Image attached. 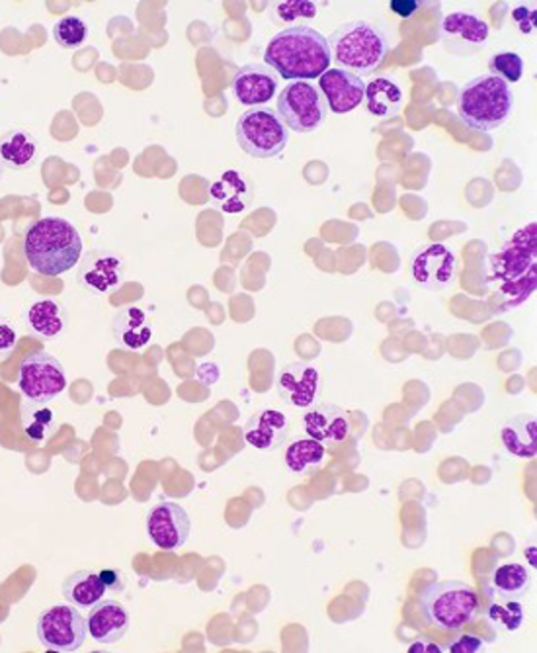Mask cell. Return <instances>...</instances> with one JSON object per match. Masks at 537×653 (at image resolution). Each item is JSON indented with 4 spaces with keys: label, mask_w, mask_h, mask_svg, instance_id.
I'll return each instance as SVG.
<instances>
[{
    "label": "cell",
    "mask_w": 537,
    "mask_h": 653,
    "mask_svg": "<svg viewBox=\"0 0 537 653\" xmlns=\"http://www.w3.org/2000/svg\"><path fill=\"white\" fill-rule=\"evenodd\" d=\"M488 282L503 300V310L528 302L537 288V223L518 229L488 262Z\"/></svg>",
    "instance_id": "1"
},
{
    "label": "cell",
    "mask_w": 537,
    "mask_h": 653,
    "mask_svg": "<svg viewBox=\"0 0 537 653\" xmlns=\"http://www.w3.org/2000/svg\"><path fill=\"white\" fill-rule=\"evenodd\" d=\"M264 63L285 81H311L333 63L328 40L310 26H290L268 41Z\"/></svg>",
    "instance_id": "2"
},
{
    "label": "cell",
    "mask_w": 537,
    "mask_h": 653,
    "mask_svg": "<svg viewBox=\"0 0 537 653\" xmlns=\"http://www.w3.org/2000/svg\"><path fill=\"white\" fill-rule=\"evenodd\" d=\"M82 249L81 231L59 215L33 221L22 245L28 267L43 277H61L73 270L81 262Z\"/></svg>",
    "instance_id": "3"
},
{
    "label": "cell",
    "mask_w": 537,
    "mask_h": 653,
    "mask_svg": "<svg viewBox=\"0 0 537 653\" xmlns=\"http://www.w3.org/2000/svg\"><path fill=\"white\" fill-rule=\"evenodd\" d=\"M510 87L493 74H479L465 82L457 97V114L473 131L488 133L503 128L513 114Z\"/></svg>",
    "instance_id": "4"
},
{
    "label": "cell",
    "mask_w": 537,
    "mask_h": 653,
    "mask_svg": "<svg viewBox=\"0 0 537 653\" xmlns=\"http://www.w3.org/2000/svg\"><path fill=\"white\" fill-rule=\"evenodd\" d=\"M331 59L338 69L351 73L369 74L382 67L389 53L387 36L366 20H354L334 30L331 40Z\"/></svg>",
    "instance_id": "5"
},
{
    "label": "cell",
    "mask_w": 537,
    "mask_h": 653,
    "mask_svg": "<svg viewBox=\"0 0 537 653\" xmlns=\"http://www.w3.org/2000/svg\"><path fill=\"white\" fill-rule=\"evenodd\" d=\"M424 621L444 632H459L479 613V595L464 581H432L418 595Z\"/></svg>",
    "instance_id": "6"
},
{
    "label": "cell",
    "mask_w": 537,
    "mask_h": 653,
    "mask_svg": "<svg viewBox=\"0 0 537 653\" xmlns=\"http://www.w3.org/2000/svg\"><path fill=\"white\" fill-rule=\"evenodd\" d=\"M239 148L253 159H276L290 143V130L272 108H249L236 122Z\"/></svg>",
    "instance_id": "7"
},
{
    "label": "cell",
    "mask_w": 537,
    "mask_h": 653,
    "mask_svg": "<svg viewBox=\"0 0 537 653\" xmlns=\"http://www.w3.org/2000/svg\"><path fill=\"white\" fill-rule=\"evenodd\" d=\"M276 114L287 130L313 133L325 123L328 107L321 90L311 82L295 81L285 84L277 97Z\"/></svg>",
    "instance_id": "8"
},
{
    "label": "cell",
    "mask_w": 537,
    "mask_h": 653,
    "mask_svg": "<svg viewBox=\"0 0 537 653\" xmlns=\"http://www.w3.org/2000/svg\"><path fill=\"white\" fill-rule=\"evenodd\" d=\"M67 385L65 368L51 352L33 351L20 362L18 388L26 400L51 403L65 392Z\"/></svg>",
    "instance_id": "9"
},
{
    "label": "cell",
    "mask_w": 537,
    "mask_h": 653,
    "mask_svg": "<svg viewBox=\"0 0 537 653\" xmlns=\"http://www.w3.org/2000/svg\"><path fill=\"white\" fill-rule=\"evenodd\" d=\"M87 636V619L73 604H55L38 619V640L49 652H79Z\"/></svg>",
    "instance_id": "10"
},
{
    "label": "cell",
    "mask_w": 537,
    "mask_h": 653,
    "mask_svg": "<svg viewBox=\"0 0 537 653\" xmlns=\"http://www.w3.org/2000/svg\"><path fill=\"white\" fill-rule=\"evenodd\" d=\"M146 536L163 552H176L192 534V521L186 509L174 501L156 503L145 521Z\"/></svg>",
    "instance_id": "11"
},
{
    "label": "cell",
    "mask_w": 537,
    "mask_h": 653,
    "mask_svg": "<svg viewBox=\"0 0 537 653\" xmlns=\"http://www.w3.org/2000/svg\"><path fill=\"white\" fill-rule=\"evenodd\" d=\"M459 262L448 245L430 243L416 249L411 259V274L418 287L426 290H446L454 284Z\"/></svg>",
    "instance_id": "12"
},
{
    "label": "cell",
    "mask_w": 537,
    "mask_h": 653,
    "mask_svg": "<svg viewBox=\"0 0 537 653\" xmlns=\"http://www.w3.org/2000/svg\"><path fill=\"white\" fill-rule=\"evenodd\" d=\"M77 267H79L77 284L89 294H114L122 288L125 264L122 257L115 253L94 249L90 253L82 254L81 262Z\"/></svg>",
    "instance_id": "13"
},
{
    "label": "cell",
    "mask_w": 537,
    "mask_h": 653,
    "mask_svg": "<svg viewBox=\"0 0 537 653\" xmlns=\"http://www.w3.org/2000/svg\"><path fill=\"white\" fill-rule=\"evenodd\" d=\"M490 36V28L483 18L472 12H452L439 24V41L454 56H473L483 50Z\"/></svg>",
    "instance_id": "14"
},
{
    "label": "cell",
    "mask_w": 537,
    "mask_h": 653,
    "mask_svg": "<svg viewBox=\"0 0 537 653\" xmlns=\"http://www.w3.org/2000/svg\"><path fill=\"white\" fill-rule=\"evenodd\" d=\"M318 89L333 114H351L364 102L366 81L344 69H328L318 77Z\"/></svg>",
    "instance_id": "15"
},
{
    "label": "cell",
    "mask_w": 537,
    "mask_h": 653,
    "mask_svg": "<svg viewBox=\"0 0 537 653\" xmlns=\"http://www.w3.org/2000/svg\"><path fill=\"white\" fill-rule=\"evenodd\" d=\"M277 395L295 409H310L321 393V374L305 362H293L282 368L276 378Z\"/></svg>",
    "instance_id": "16"
},
{
    "label": "cell",
    "mask_w": 537,
    "mask_h": 653,
    "mask_svg": "<svg viewBox=\"0 0 537 653\" xmlns=\"http://www.w3.org/2000/svg\"><path fill=\"white\" fill-rule=\"evenodd\" d=\"M231 87L243 107H264L276 97L280 77L266 63H249L236 71Z\"/></svg>",
    "instance_id": "17"
},
{
    "label": "cell",
    "mask_w": 537,
    "mask_h": 653,
    "mask_svg": "<svg viewBox=\"0 0 537 653\" xmlns=\"http://www.w3.org/2000/svg\"><path fill=\"white\" fill-rule=\"evenodd\" d=\"M303 433L325 446H338L351 436V416L333 403L313 405L303 415Z\"/></svg>",
    "instance_id": "18"
},
{
    "label": "cell",
    "mask_w": 537,
    "mask_h": 653,
    "mask_svg": "<svg viewBox=\"0 0 537 653\" xmlns=\"http://www.w3.org/2000/svg\"><path fill=\"white\" fill-rule=\"evenodd\" d=\"M130 611L118 601H100L94 604L87 616V629L97 644H120L130 632Z\"/></svg>",
    "instance_id": "19"
},
{
    "label": "cell",
    "mask_w": 537,
    "mask_h": 653,
    "mask_svg": "<svg viewBox=\"0 0 537 653\" xmlns=\"http://www.w3.org/2000/svg\"><path fill=\"white\" fill-rule=\"evenodd\" d=\"M290 436L287 415L277 409L256 411L244 425V442L261 452H272Z\"/></svg>",
    "instance_id": "20"
},
{
    "label": "cell",
    "mask_w": 537,
    "mask_h": 653,
    "mask_svg": "<svg viewBox=\"0 0 537 653\" xmlns=\"http://www.w3.org/2000/svg\"><path fill=\"white\" fill-rule=\"evenodd\" d=\"M112 331L118 344L131 352L143 351L153 339V323L145 310H141L138 305L123 308L114 318Z\"/></svg>",
    "instance_id": "21"
},
{
    "label": "cell",
    "mask_w": 537,
    "mask_h": 653,
    "mask_svg": "<svg viewBox=\"0 0 537 653\" xmlns=\"http://www.w3.org/2000/svg\"><path fill=\"white\" fill-rule=\"evenodd\" d=\"M500 441L513 456L536 458L537 416L520 413L506 419L505 425L500 426Z\"/></svg>",
    "instance_id": "22"
},
{
    "label": "cell",
    "mask_w": 537,
    "mask_h": 653,
    "mask_svg": "<svg viewBox=\"0 0 537 653\" xmlns=\"http://www.w3.org/2000/svg\"><path fill=\"white\" fill-rule=\"evenodd\" d=\"M26 325L30 333L41 339H55L63 335L69 325L67 311L58 300H38L26 311Z\"/></svg>",
    "instance_id": "23"
},
{
    "label": "cell",
    "mask_w": 537,
    "mask_h": 653,
    "mask_svg": "<svg viewBox=\"0 0 537 653\" xmlns=\"http://www.w3.org/2000/svg\"><path fill=\"white\" fill-rule=\"evenodd\" d=\"M67 603L73 604L77 609H92L107 596V587L100 580V573L81 570L71 573L63 580L61 585Z\"/></svg>",
    "instance_id": "24"
},
{
    "label": "cell",
    "mask_w": 537,
    "mask_h": 653,
    "mask_svg": "<svg viewBox=\"0 0 537 653\" xmlns=\"http://www.w3.org/2000/svg\"><path fill=\"white\" fill-rule=\"evenodd\" d=\"M212 200L223 212L241 213L251 202V184L236 171H227L212 184Z\"/></svg>",
    "instance_id": "25"
},
{
    "label": "cell",
    "mask_w": 537,
    "mask_h": 653,
    "mask_svg": "<svg viewBox=\"0 0 537 653\" xmlns=\"http://www.w3.org/2000/svg\"><path fill=\"white\" fill-rule=\"evenodd\" d=\"M364 100H366L369 114L379 120H387L399 114L403 107V89L399 82L391 81L385 77H375L374 81L366 82Z\"/></svg>",
    "instance_id": "26"
},
{
    "label": "cell",
    "mask_w": 537,
    "mask_h": 653,
    "mask_svg": "<svg viewBox=\"0 0 537 653\" xmlns=\"http://www.w3.org/2000/svg\"><path fill=\"white\" fill-rule=\"evenodd\" d=\"M20 419H22V429H24L28 441L36 442V444H43L58 431V413L49 403H40V401L26 400L24 398L22 408H20Z\"/></svg>",
    "instance_id": "27"
},
{
    "label": "cell",
    "mask_w": 537,
    "mask_h": 653,
    "mask_svg": "<svg viewBox=\"0 0 537 653\" xmlns=\"http://www.w3.org/2000/svg\"><path fill=\"white\" fill-rule=\"evenodd\" d=\"M38 141L24 130H10L0 138V159L4 167L24 171L38 161Z\"/></svg>",
    "instance_id": "28"
},
{
    "label": "cell",
    "mask_w": 537,
    "mask_h": 653,
    "mask_svg": "<svg viewBox=\"0 0 537 653\" xmlns=\"http://www.w3.org/2000/svg\"><path fill=\"white\" fill-rule=\"evenodd\" d=\"M326 460V446L315 439H297L285 450V465L292 474L305 475L317 472Z\"/></svg>",
    "instance_id": "29"
},
{
    "label": "cell",
    "mask_w": 537,
    "mask_h": 653,
    "mask_svg": "<svg viewBox=\"0 0 537 653\" xmlns=\"http://www.w3.org/2000/svg\"><path fill=\"white\" fill-rule=\"evenodd\" d=\"M529 585H531V577H529L528 567L516 562L497 565L490 575V589L498 599L520 601L521 596L528 593Z\"/></svg>",
    "instance_id": "30"
},
{
    "label": "cell",
    "mask_w": 537,
    "mask_h": 653,
    "mask_svg": "<svg viewBox=\"0 0 537 653\" xmlns=\"http://www.w3.org/2000/svg\"><path fill=\"white\" fill-rule=\"evenodd\" d=\"M487 616L488 621L493 622L497 629L513 634V632H518L524 624V606L520 601L498 599L488 606Z\"/></svg>",
    "instance_id": "31"
},
{
    "label": "cell",
    "mask_w": 537,
    "mask_h": 653,
    "mask_svg": "<svg viewBox=\"0 0 537 653\" xmlns=\"http://www.w3.org/2000/svg\"><path fill=\"white\" fill-rule=\"evenodd\" d=\"M53 38L65 50H77L89 38V24L79 17L59 18L53 26Z\"/></svg>",
    "instance_id": "32"
},
{
    "label": "cell",
    "mask_w": 537,
    "mask_h": 653,
    "mask_svg": "<svg viewBox=\"0 0 537 653\" xmlns=\"http://www.w3.org/2000/svg\"><path fill=\"white\" fill-rule=\"evenodd\" d=\"M488 69H490L493 77H497L506 84L520 82L524 77V59L514 51H500L490 58Z\"/></svg>",
    "instance_id": "33"
},
{
    "label": "cell",
    "mask_w": 537,
    "mask_h": 653,
    "mask_svg": "<svg viewBox=\"0 0 537 653\" xmlns=\"http://www.w3.org/2000/svg\"><path fill=\"white\" fill-rule=\"evenodd\" d=\"M317 17V4L310 0H292V2H277L274 4V22L292 24L300 20H313Z\"/></svg>",
    "instance_id": "34"
},
{
    "label": "cell",
    "mask_w": 537,
    "mask_h": 653,
    "mask_svg": "<svg viewBox=\"0 0 537 653\" xmlns=\"http://www.w3.org/2000/svg\"><path fill=\"white\" fill-rule=\"evenodd\" d=\"M18 331L9 318L0 315V360L10 356V352L17 349Z\"/></svg>",
    "instance_id": "35"
},
{
    "label": "cell",
    "mask_w": 537,
    "mask_h": 653,
    "mask_svg": "<svg viewBox=\"0 0 537 653\" xmlns=\"http://www.w3.org/2000/svg\"><path fill=\"white\" fill-rule=\"evenodd\" d=\"M100 580L104 583L108 593H122L128 587L125 573L120 572V570H102L100 572Z\"/></svg>",
    "instance_id": "36"
},
{
    "label": "cell",
    "mask_w": 537,
    "mask_h": 653,
    "mask_svg": "<svg viewBox=\"0 0 537 653\" xmlns=\"http://www.w3.org/2000/svg\"><path fill=\"white\" fill-rule=\"evenodd\" d=\"M485 645L480 642L479 637L477 636H462L459 640H456L454 644L448 645L446 647V652L452 653H477L483 650Z\"/></svg>",
    "instance_id": "37"
},
{
    "label": "cell",
    "mask_w": 537,
    "mask_h": 653,
    "mask_svg": "<svg viewBox=\"0 0 537 653\" xmlns=\"http://www.w3.org/2000/svg\"><path fill=\"white\" fill-rule=\"evenodd\" d=\"M389 9L393 14L408 20V18L415 17L416 12H418L421 2L418 0H391Z\"/></svg>",
    "instance_id": "38"
},
{
    "label": "cell",
    "mask_w": 537,
    "mask_h": 653,
    "mask_svg": "<svg viewBox=\"0 0 537 653\" xmlns=\"http://www.w3.org/2000/svg\"><path fill=\"white\" fill-rule=\"evenodd\" d=\"M195 378H197V382H202V384L213 385L215 382H220V366L213 364V362H204V364H200V366L195 368Z\"/></svg>",
    "instance_id": "39"
},
{
    "label": "cell",
    "mask_w": 537,
    "mask_h": 653,
    "mask_svg": "<svg viewBox=\"0 0 537 653\" xmlns=\"http://www.w3.org/2000/svg\"><path fill=\"white\" fill-rule=\"evenodd\" d=\"M4 169H7V167H4L2 159H0V180H2V177H4Z\"/></svg>",
    "instance_id": "40"
}]
</instances>
